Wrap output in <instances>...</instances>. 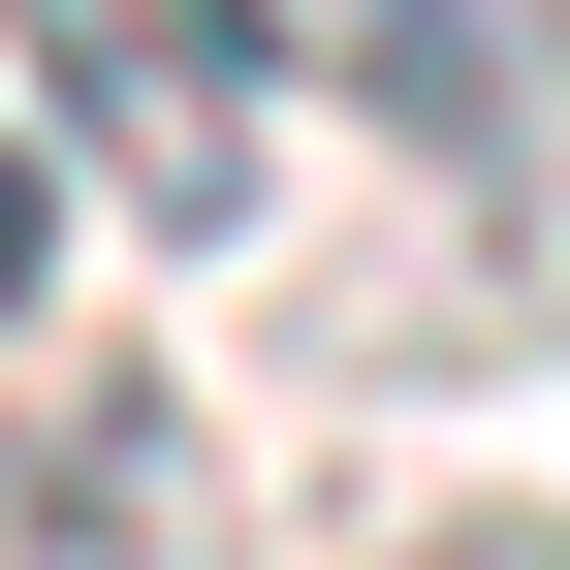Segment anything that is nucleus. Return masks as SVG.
I'll use <instances>...</instances> for the list:
<instances>
[{
	"label": "nucleus",
	"mask_w": 570,
	"mask_h": 570,
	"mask_svg": "<svg viewBox=\"0 0 570 570\" xmlns=\"http://www.w3.org/2000/svg\"><path fill=\"white\" fill-rule=\"evenodd\" d=\"M0 63L159 254H254V190H285V32L254 0H0Z\"/></svg>",
	"instance_id": "nucleus-1"
},
{
	"label": "nucleus",
	"mask_w": 570,
	"mask_h": 570,
	"mask_svg": "<svg viewBox=\"0 0 570 570\" xmlns=\"http://www.w3.org/2000/svg\"><path fill=\"white\" fill-rule=\"evenodd\" d=\"M539 32H570V0H539Z\"/></svg>",
	"instance_id": "nucleus-6"
},
{
	"label": "nucleus",
	"mask_w": 570,
	"mask_h": 570,
	"mask_svg": "<svg viewBox=\"0 0 570 570\" xmlns=\"http://www.w3.org/2000/svg\"><path fill=\"white\" fill-rule=\"evenodd\" d=\"M508 32H539V0H348V63H381V127L444 190H508Z\"/></svg>",
	"instance_id": "nucleus-3"
},
{
	"label": "nucleus",
	"mask_w": 570,
	"mask_h": 570,
	"mask_svg": "<svg viewBox=\"0 0 570 570\" xmlns=\"http://www.w3.org/2000/svg\"><path fill=\"white\" fill-rule=\"evenodd\" d=\"M381 570H570V539H539V508H444V539H381Z\"/></svg>",
	"instance_id": "nucleus-5"
},
{
	"label": "nucleus",
	"mask_w": 570,
	"mask_h": 570,
	"mask_svg": "<svg viewBox=\"0 0 570 570\" xmlns=\"http://www.w3.org/2000/svg\"><path fill=\"white\" fill-rule=\"evenodd\" d=\"M32 254H63V190H32V127H0V348H32Z\"/></svg>",
	"instance_id": "nucleus-4"
},
{
	"label": "nucleus",
	"mask_w": 570,
	"mask_h": 570,
	"mask_svg": "<svg viewBox=\"0 0 570 570\" xmlns=\"http://www.w3.org/2000/svg\"><path fill=\"white\" fill-rule=\"evenodd\" d=\"M190 508H223V475H190L159 381H32V348H0V570H190Z\"/></svg>",
	"instance_id": "nucleus-2"
}]
</instances>
